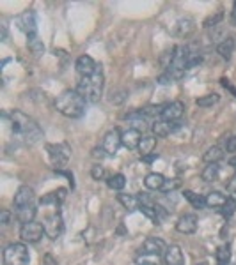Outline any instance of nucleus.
Here are the masks:
<instances>
[{"label": "nucleus", "instance_id": "obj_28", "mask_svg": "<svg viewBox=\"0 0 236 265\" xmlns=\"http://www.w3.org/2000/svg\"><path fill=\"white\" fill-rule=\"evenodd\" d=\"M218 175H220V166H218V163L208 165L206 168L203 170V173H201L204 182H215V180L218 179Z\"/></svg>", "mask_w": 236, "mask_h": 265}, {"label": "nucleus", "instance_id": "obj_42", "mask_svg": "<svg viewBox=\"0 0 236 265\" xmlns=\"http://www.w3.org/2000/svg\"><path fill=\"white\" fill-rule=\"evenodd\" d=\"M11 223V212L9 211H2L0 212V225L2 226H9Z\"/></svg>", "mask_w": 236, "mask_h": 265}, {"label": "nucleus", "instance_id": "obj_47", "mask_svg": "<svg viewBox=\"0 0 236 265\" xmlns=\"http://www.w3.org/2000/svg\"><path fill=\"white\" fill-rule=\"evenodd\" d=\"M231 22L236 25V2L232 4V11H231Z\"/></svg>", "mask_w": 236, "mask_h": 265}, {"label": "nucleus", "instance_id": "obj_13", "mask_svg": "<svg viewBox=\"0 0 236 265\" xmlns=\"http://www.w3.org/2000/svg\"><path fill=\"white\" fill-rule=\"evenodd\" d=\"M167 246L162 239H156V237H148V239L142 242L138 253H151V254H162L165 253Z\"/></svg>", "mask_w": 236, "mask_h": 265}, {"label": "nucleus", "instance_id": "obj_46", "mask_svg": "<svg viewBox=\"0 0 236 265\" xmlns=\"http://www.w3.org/2000/svg\"><path fill=\"white\" fill-rule=\"evenodd\" d=\"M220 82H222V85H224V87H225V89H229V90H231V92H232V94H234V96H236V89H234V87H232V85H231V83H229V80L222 78V80H220Z\"/></svg>", "mask_w": 236, "mask_h": 265}, {"label": "nucleus", "instance_id": "obj_35", "mask_svg": "<svg viewBox=\"0 0 236 265\" xmlns=\"http://www.w3.org/2000/svg\"><path fill=\"white\" fill-rule=\"evenodd\" d=\"M234 212H236V200H234V198H227L225 205L220 209V214L224 216V218H231Z\"/></svg>", "mask_w": 236, "mask_h": 265}, {"label": "nucleus", "instance_id": "obj_12", "mask_svg": "<svg viewBox=\"0 0 236 265\" xmlns=\"http://www.w3.org/2000/svg\"><path fill=\"white\" fill-rule=\"evenodd\" d=\"M185 115V104L181 101H174V103H169L164 106V111H162V118L164 120H181V117Z\"/></svg>", "mask_w": 236, "mask_h": 265}, {"label": "nucleus", "instance_id": "obj_27", "mask_svg": "<svg viewBox=\"0 0 236 265\" xmlns=\"http://www.w3.org/2000/svg\"><path fill=\"white\" fill-rule=\"evenodd\" d=\"M194 32V22L190 18H185V20H179L178 23H176V30L174 34L179 37H186L188 34Z\"/></svg>", "mask_w": 236, "mask_h": 265}, {"label": "nucleus", "instance_id": "obj_29", "mask_svg": "<svg viewBox=\"0 0 236 265\" xmlns=\"http://www.w3.org/2000/svg\"><path fill=\"white\" fill-rule=\"evenodd\" d=\"M183 196L192 204V207H196V209L206 207V196H201V194H196L194 191H188V189L183 191Z\"/></svg>", "mask_w": 236, "mask_h": 265}, {"label": "nucleus", "instance_id": "obj_3", "mask_svg": "<svg viewBox=\"0 0 236 265\" xmlns=\"http://www.w3.org/2000/svg\"><path fill=\"white\" fill-rule=\"evenodd\" d=\"M103 85H105V76H103L102 65H98V71L91 76H84L78 82V94L84 97L87 103H98L103 96Z\"/></svg>", "mask_w": 236, "mask_h": 265}, {"label": "nucleus", "instance_id": "obj_22", "mask_svg": "<svg viewBox=\"0 0 236 265\" xmlns=\"http://www.w3.org/2000/svg\"><path fill=\"white\" fill-rule=\"evenodd\" d=\"M227 202V196L220 191H211L206 194V207L210 209H222Z\"/></svg>", "mask_w": 236, "mask_h": 265}, {"label": "nucleus", "instance_id": "obj_17", "mask_svg": "<svg viewBox=\"0 0 236 265\" xmlns=\"http://www.w3.org/2000/svg\"><path fill=\"white\" fill-rule=\"evenodd\" d=\"M140 140H142L140 131H137V129L128 127L126 131L121 132V142H123V145L128 149V151H135V149H138Z\"/></svg>", "mask_w": 236, "mask_h": 265}, {"label": "nucleus", "instance_id": "obj_15", "mask_svg": "<svg viewBox=\"0 0 236 265\" xmlns=\"http://www.w3.org/2000/svg\"><path fill=\"white\" fill-rule=\"evenodd\" d=\"M164 261L165 265H183L185 263V256L183 251L178 244H171L164 253Z\"/></svg>", "mask_w": 236, "mask_h": 265}, {"label": "nucleus", "instance_id": "obj_14", "mask_svg": "<svg viewBox=\"0 0 236 265\" xmlns=\"http://www.w3.org/2000/svg\"><path fill=\"white\" fill-rule=\"evenodd\" d=\"M176 230L179 233H185V235H192L197 230V218L194 214H185L178 219L176 223Z\"/></svg>", "mask_w": 236, "mask_h": 265}, {"label": "nucleus", "instance_id": "obj_34", "mask_svg": "<svg viewBox=\"0 0 236 265\" xmlns=\"http://www.w3.org/2000/svg\"><path fill=\"white\" fill-rule=\"evenodd\" d=\"M181 186V180L179 179H165V182H164V186H162V193L164 194H169V193H172V191H176L178 187Z\"/></svg>", "mask_w": 236, "mask_h": 265}, {"label": "nucleus", "instance_id": "obj_10", "mask_svg": "<svg viewBox=\"0 0 236 265\" xmlns=\"http://www.w3.org/2000/svg\"><path fill=\"white\" fill-rule=\"evenodd\" d=\"M18 25H20V29L25 32L27 39H34V37H37L36 15H34V11H25V13H23V15L18 18Z\"/></svg>", "mask_w": 236, "mask_h": 265}, {"label": "nucleus", "instance_id": "obj_45", "mask_svg": "<svg viewBox=\"0 0 236 265\" xmlns=\"http://www.w3.org/2000/svg\"><path fill=\"white\" fill-rule=\"evenodd\" d=\"M44 265H57V260L52 254H44Z\"/></svg>", "mask_w": 236, "mask_h": 265}, {"label": "nucleus", "instance_id": "obj_25", "mask_svg": "<svg viewBox=\"0 0 236 265\" xmlns=\"http://www.w3.org/2000/svg\"><path fill=\"white\" fill-rule=\"evenodd\" d=\"M156 149V137H142L140 144H138V152L140 156L153 154Z\"/></svg>", "mask_w": 236, "mask_h": 265}, {"label": "nucleus", "instance_id": "obj_8", "mask_svg": "<svg viewBox=\"0 0 236 265\" xmlns=\"http://www.w3.org/2000/svg\"><path fill=\"white\" fill-rule=\"evenodd\" d=\"M183 122L181 120H164V118H160V120H155L151 125V131L153 135H155L156 138H165L169 137V135H172L174 131H178L179 127H181Z\"/></svg>", "mask_w": 236, "mask_h": 265}, {"label": "nucleus", "instance_id": "obj_5", "mask_svg": "<svg viewBox=\"0 0 236 265\" xmlns=\"http://www.w3.org/2000/svg\"><path fill=\"white\" fill-rule=\"evenodd\" d=\"M46 152L50 156L52 163L55 165V170H62L71 158V149L66 144H48Z\"/></svg>", "mask_w": 236, "mask_h": 265}, {"label": "nucleus", "instance_id": "obj_37", "mask_svg": "<svg viewBox=\"0 0 236 265\" xmlns=\"http://www.w3.org/2000/svg\"><path fill=\"white\" fill-rule=\"evenodd\" d=\"M29 48L34 55H41L44 51V44L39 37H34V39H29Z\"/></svg>", "mask_w": 236, "mask_h": 265}, {"label": "nucleus", "instance_id": "obj_38", "mask_svg": "<svg viewBox=\"0 0 236 265\" xmlns=\"http://www.w3.org/2000/svg\"><path fill=\"white\" fill-rule=\"evenodd\" d=\"M164 106L165 104H158V106H146L142 108V115L144 117H155V115H160L162 117V111H164Z\"/></svg>", "mask_w": 236, "mask_h": 265}, {"label": "nucleus", "instance_id": "obj_6", "mask_svg": "<svg viewBox=\"0 0 236 265\" xmlns=\"http://www.w3.org/2000/svg\"><path fill=\"white\" fill-rule=\"evenodd\" d=\"M43 228H44V235H46L48 239L52 240L59 239V237L62 235V232H64V221H62L61 212L55 211L54 214L46 216L43 221Z\"/></svg>", "mask_w": 236, "mask_h": 265}, {"label": "nucleus", "instance_id": "obj_30", "mask_svg": "<svg viewBox=\"0 0 236 265\" xmlns=\"http://www.w3.org/2000/svg\"><path fill=\"white\" fill-rule=\"evenodd\" d=\"M107 186L114 191H121L126 186V179H124L123 173H116V175H110L109 179H107Z\"/></svg>", "mask_w": 236, "mask_h": 265}, {"label": "nucleus", "instance_id": "obj_39", "mask_svg": "<svg viewBox=\"0 0 236 265\" xmlns=\"http://www.w3.org/2000/svg\"><path fill=\"white\" fill-rule=\"evenodd\" d=\"M91 177L95 180H107L109 177H107V172H105V168H103L102 165H95L91 168Z\"/></svg>", "mask_w": 236, "mask_h": 265}, {"label": "nucleus", "instance_id": "obj_11", "mask_svg": "<svg viewBox=\"0 0 236 265\" xmlns=\"http://www.w3.org/2000/svg\"><path fill=\"white\" fill-rule=\"evenodd\" d=\"M75 68H76V73H78L82 78H84V76L95 75V73L98 71V64H96L95 58L89 57V55H82V57L76 58Z\"/></svg>", "mask_w": 236, "mask_h": 265}, {"label": "nucleus", "instance_id": "obj_36", "mask_svg": "<svg viewBox=\"0 0 236 265\" xmlns=\"http://www.w3.org/2000/svg\"><path fill=\"white\" fill-rule=\"evenodd\" d=\"M217 261L218 265H227L229 263V258H231V253H229V246H222L220 249L217 251Z\"/></svg>", "mask_w": 236, "mask_h": 265}, {"label": "nucleus", "instance_id": "obj_49", "mask_svg": "<svg viewBox=\"0 0 236 265\" xmlns=\"http://www.w3.org/2000/svg\"><path fill=\"white\" fill-rule=\"evenodd\" d=\"M234 168H236V166H234Z\"/></svg>", "mask_w": 236, "mask_h": 265}, {"label": "nucleus", "instance_id": "obj_48", "mask_svg": "<svg viewBox=\"0 0 236 265\" xmlns=\"http://www.w3.org/2000/svg\"><path fill=\"white\" fill-rule=\"evenodd\" d=\"M196 265H210V263H208V261H197Z\"/></svg>", "mask_w": 236, "mask_h": 265}, {"label": "nucleus", "instance_id": "obj_4", "mask_svg": "<svg viewBox=\"0 0 236 265\" xmlns=\"http://www.w3.org/2000/svg\"><path fill=\"white\" fill-rule=\"evenodd\" d=\"M2 258H4V265H29V247L23 242H13L4 247Z\"/></svg>", "mask_w": 236, "mask_h": 265}, {"label": "nucleus", "instance_id": "obj_43", "mask_svg": "<svg viewBox=\"0 0 236 265\" xmlns=\"http://www.w3.org/2000/svg\"><path fill=\"white\" fill-rule=\"evenodd\" d=\"M227 191L232 194V198H234V200H236V175L232 177V179L227 182Z\"/></svg>", "mask_w": 236, "mask_h": 265}, {"label": "nucleus", "instance_id": "obj_18", "mask_svg": "<svg viewBox=\"0 0 236 265\" xmlns=\"http://www.w3.org/2000/svg\"><path fill=\"white\" fill-rule=\"evenodd\" d=\"M123 118H124V120H128V124L131 125V129H137V131H144V129L148 127V125H146V124H148V117H144L140 110L130 111V113L123 115Z\"/></svg>", "mask_w": 236, "mask_h": 265}, {"label": "nucleus", "instance_id": "obj_16", "mask_svg": "<svg viewBox=\"0 0 236 265\" xmlns=\"http://www.w3.org/2000/svg\"><path fill=\"white\" fill-rule=\"evenodd\" d=\"M34 200H36V194H34V189L29 186H22L15 194V207H25V205H32Z\"/></svg>", "mask_w": 236, "mask_h": 265}, {"label": "nucleus", "instance_id": "obj_9", "mask_svg": "<svg viewBox=\"0 0 236 265\" xmlns=\"http://www.w3.org/2000/svg\"><path fill=\"white\" fill-rule=\"evenodd\" d=\"M121 145H123V142H121V132H119V129L114 127V129H110V131L105 135V138H103V144H102V149L105 151L107 156H116Z\"/></svg>", "mask_w": 236, "mask_h": 265}, {"label": "nucleus", "instance_id": "obj_32", "mask_svg": "<svg viewBox=\"0 0 236 265\" xmlns=\"http://www.w3.org/2000/svg\"><path fill=\"white\" fill-rule=\"evenodd\" d=\"M126 99H128V90H124V89L112 90V92H110V96H109V101L112 104H123Z\"/></svg>", "mask_w": 236, "mask_h": 265}, {"label": "nucleus", "instance_id": "obj_31", "mask_svg": "<svg viewBox=\"0 0 236 265\" xmlns=\"http://www.w3.org/2000/svg\"><path fill=\"white\" fill-rule=\"evenodd\" d=\"M218 99H220L218 94H206V96L199 97V99L196 101V104L201 108H210V106H213V104H217Z\"/></svg>", "mask_w": 236, "mask_h": 265}, {"label": "nucleus", "instance_id": "obj_44", "mask_svg": "<svg viewBox=\"0 0 236 265\" xmlns=\"http://www.w3.org/2000/svg\"><path fill=\"white\" fill-rule=\"evenodd\" d=\"M155 159H158V154H156V152H153V154H148V156H142V161H146V163H153Z\"/></svg>", "mask_w": 236, "mask_h": 265}, {"label": "nucleus", "instance_id": "obj_20", "mask_svg": "<svg viewBox=\"0 0 236 265\" xmlns=\"http://www.w3.org/2000/svg\"><path fill=\"white\" fill-rule=\"evenodd\" d=\"M117 202H119V204L123 205L128 212H133V211H137V209L140 207V200H138V196H135V194L119 193L117 194Z\"/></svg>", "mask_w": 236, "mask_h": 265}, {"label": "nucleus", "instance_id": "obj_26", "mask_svg": "<svg viewBox=\"0 0 236 265\" xmlns=\"http://www.w3.org/2000/svg\"><path fill=\"white\" fill-rule=\"evenodd\" d=\"M162 260V254H151V253H138L135 256L137 265H158Z\"/></svg>", "mask_w": 236, "mask_h": 265}, {"label": "nucleus", "instance_id": "obj_24", "mask_svg": "<svg viewBox=\"0 0 236 265\" xmlns=\"http://www.w3.org/2000/svg\"><path fill=\"white\" fill-rule=\"evenodd\" d=\"M222 158H224V151H222L220 147H217V145H213V147H210L206 152H204L203 161L206 163V165H213V163L220 161Z\"/></svg>", "mask_w": 236, "mask_h": 265}, {"label": "nucleus", "instance_id": "obj_7", "mask_svg": "<svg viewBox=\"0 0 236 265\" xmlns=\"http://www.w3.org/2000/svg\"><path fill=\"white\" fill-rule=\"evenodd\" d=\"M43 235H44V228L43 225L37 221L25 223V225H22V228H20V237H22L23 242L36 244L43 239Z\"/></svg>", "mask_w": 236, "mask_h": 265}, {"label": "nucleus", "instance_id": "obj_40", "mask_svg": "<svg viewBox=\"0 0 236 265\" xmlns=\"http://www.w3.org/2000/svg\"><path fill=\"white\" fill-rule=\"evenodd\" d=\"M222 18H224V13L222 11H218L217 15H211V16H208L206 20H204V27H206V29H211V27H217L218 23L222 22Z\"/></svg>", "mask_w": 236, "mask_h": 265}, {"label": "nucleus", "instance_id": "obj_1", "mask_svg": "<svg viewBox=\"0 0 236 265\" xmlns=\"http://www.w3.org/2000/svg\"><path fill=\"white\" fill-rule=\"evenodd\" d=\"M6 118H9V125H11L13 132L20 138L22 142H25L27 145H36L37 142L43 138V131H41L39 124L34 120L32 117H29L23 111H11V113H6Z\"/></svg>", "mask_w": 236, "mask_h": 265}, {"label": "nucleus", "instance_id": "obj_21", "mask_svg": "<svg viewBox=\"0 0 236 265\" xmlns=\"http://www.w3.org/2000/svg\"><path fill=\"white\" fill-rule=\"evenodd\" d=\"M164 182H165V177L162 175V173H156V172L148 173L146 179H144L146 187L151 189V191H160L162 186H164Z\"/></svg>", "mask_w": 236, "mask_h": 265}, {"label": "nucleus", "instance_id": "obj_33", "mask_svg": "<svg viewBox=\"0 0 236 265\" xmlns=\"http://www.w3.org/2000/svg\"><path fill=\"white\" fill-rule=\"evenodd\" d=\"M138 211H140L144 216H148V218L151 219V221L155 223V225H158V221H160V216H158V212H156L155 205H142V204H140Z\"/></svg>", "mask_w": 236, "mask_h": 265}, {"label": "nucleus", "instance_id": "obj_41", "mask_svg": "<svg viewBox=\"0 0 236 265\" xmlns=\"http://www.w3.org/2000/svg\"><path fill=\"white\" fill-rule=\"evenodd\" d=\"M225 151L229 152V154H234L236 152V137H229L227 140H225Z\"/></svg>", "mask_w": 236, "mask_h": 265}, {"label": "nucleus", "instance_id": "obj_23", "mask_svg": "<svg viewBox=\"0 0 236 265\" xmlns=\"http://www.w3.org/2000/svg\"><path fill=\"white\" fill-rule=\"evenodd\" d=\"M234 46H236L234 39H232V37H225V39L217 46V53L220 55L222 58L229 60V58H231V55H232V51H234Z\"/></svg>", "mask_w": 236, "mask_h": 265}, {"label": "nucleus", "instance_id": "obj_2", "mask_svg": "<svg viewBox=\"0 0 236 265\" xmlns=\"http://www.w3.org/2000/svg\"><path fill=\"white\" fill-rule=\"evenodd\" d=\"M87 101L78 94V90L68 89L55 99V110L68 118H80L85 113Z\"/></svg>", "mask_w": 236, "mask_h": 265}, {"label": "nucleus", "instance_id": "obj_19", "mask_svg": "<svg viewBox=\"0 0 236 265\" xmlns=\"http://www.w3.org/2000/svg\"><path fill=\"white\" fill-rule=\"evenodd\" d=\"M37 214V209L36 205H25V207H18L16 209V219H18L22 225H25V223H30L34 221V218H36Z\"/></svg>", "mask_w": 236, "mask_h": 265}]
</instances>
